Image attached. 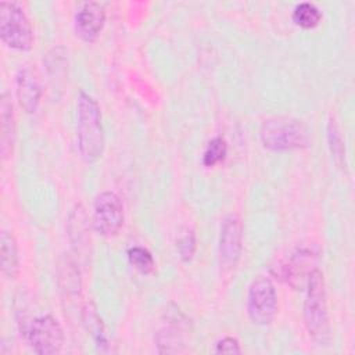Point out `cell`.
Listing matches in <instances>:
<instances>
[{"instance_id":"17","label":"cell","mask_w":355,"mask_h":355,"mask_svg":"<svg viewBox=\"0 0 355 355\" xmlns=\"http://www.w3.org/2000/svg\"><path fill=\"white\" fill-rule=\"evenodd\" d=\"M320 19L322 12L313 3L302 1L298 3L293 10V21L295 22V25L301 28H315L320 22Z\"/></svg>"},{"instance_id":"13","label":"cell","mask_w":355,"mask_h":355,"mask_svg":"<svg viewBox=\"0 0 355 355\" xmlns=\"http://www.w3.org/2000/svg\"><path fill=\"white\" fill-rule=\"evenodd\" d=\"M82 323L87 331V334L92 337V340L94 341V345L100 349L107 352L110 349V337L107 334L105 326L97 312V308L94 305V302L87 301L83 308H82Z\"/></svg>"},{"instance_id":"10","label":"cell","mask_w":355,"mask_h":355,"mask_svg":"<svg viewBox=\"0 0 355 355\" xmlns=\"http://www.w3.org/2000/svg\"><path fill=\"white\" fill-rule=\"evenodd\" d=\"M17 98L25 112H36L42 98V82L35 67L21 65L15 75Z\"/></svg>"},{"instance_id":"4","label":"cell","mask_w":355,"mask_h":355,"mask_svg":"<svg viewBox=\"0 0 355 355\" xmlns=\"http://www.w3.org/2000/svg\"><path fill=\"white\" fill-rule=\"evenodd\" d=\"M0 37L14 50L26 51L33 43V29L24 8L14 1L0 3Z\"/></svg>"},{"instance_id":"21","label":"cell","mask_w":355,"mask_h":355,"mask_svg":"<svg viewBox=\"0 0 355 355\" xmlns=\"http://www.w3.org/2000/svg\"><path fill=\"white\" fill-rule=\"evenodd\" d=\"M327 132H329V143H330L331 154H334V157H336L337 159H343V158H344V155H343V153H344V144H343V140H341L338 128H337V125H336L333 121L329 122Z\"/></svg>"},{"instance_id":"8","label":"cell","mask_w":355,"mask_h":355,"mask_svg":"<svg viewBox=\"0 0 355 355\" xmlns=\"http://www.w3.org/2000/svg\"><path fill=\"white\" fill-rule=\"evenodd\" d=\"M93 227L104 237L115 236L123 225V205L114 191L100 193L93 204Z\"/></svg>"},{"instance_id":"3","label":"cell","mask_w":355,"mask_h":355,"mask_svg":"<svg viewBox=\"0 0 355 355\" xmlns=\"http://www.w3.org/2000/svg\"><path fill=\"white\" fill-rule=\"evenodd\" d=\"M259 139L265 148L272 151H291L311 146L308 128L290 116H273L263 121Z\"/></svg>"},{"instance_id":"22","label":"cell","mask_w":355,"mask_h":355,"mask_svg":"<svg viewBox=\"0 0 355 355\" xmlns=\"http://www.w3.org/2000/svg\"><path fill=\"white\" fill-rule=\"evenodd\" d=\"M241 348L236 338L223 337L215 344V354H240Z\"/></svg>"},{"instance_id":"14","label":"cell","mask_w":355,"mask_h":355,"mask_svg":"<svg viewBox=\"0 0 355 355\" xmlns=\"http://www.w3.org/2000/svg\"><path fill=\"white\" fill-rule=\"evenodd\" d=\"M1 155L3 158H7L14 146L15 140V116H14V107L11 97L7 92H3L1 94Z\"/></svg>"},{"instance_id":"1","label":"cell","mask_w":355,"mask_h":355,"mask_svg":"<svg viewBox=\"0 0 355 355\" xmlns=\"http://www.w3.org/2000/svg\"><path fill=\"white\" fill-rule=\"evenodd\" d=\"M76 116L79 151L86 162H94L104 151L105 136L100 107L96 100L83 90H79L78 94Z\"/></svg>"},{"instance_id":"5","label":"cell","mask_w":355,"mask_h":355,"mask_svg":"<svg viewBox=\"0 0 355 355\" xmlns=\"http://www.w3.org/2000/svg\"><path fill=\"white\" fill-rule=\"evenodd\" d=\"M319 257V250L315 244L297 245L290 254L283 258L276 266H273V273L279 279L284 280L294 288L306 284L311 272L315 269V262Z\"/></svg>"},{"instance_id":"20","label":"cell","mask_w":355,"mask_h":355,"mask_svg":"<svg viewBox=\"0 0 355 355\" xmlns=\"http://www.w3.org/2000/svg\"><path fill=\"white\" fill-rule=\"evenodd\" d=\"M194 251H196V237H194V233L190 230L178 240V252L182 261L187 262L193 258Z\"/></svg>"},{"instance_id":"11","label":"cell","mask_w":355,"mask_h":355,"mask_svg":"<svg viewBox=\"0 0 355 355\" xmlns=\"http://www.w3.org/2000/svg\"><path fill=\"white\" fill-rule=\"evenodd\" d=\"M105 21V8L97 1H86L75 14L73 28L76 36L83 42L92 43L97 39Z\"/></svg>"},{"instance_id":"2","label":"cell","mask_w":355,"mask_h":355,"mask_svg":"<svg viewBox=\"0 0 355 355\" xmlns=\"http://www.w3.org/2000/svg\"><path fill=\"white\" fill-rule=\"evenodd\" d=\"M304 323L309 336L319 344L330 341V322L326 300L323 273L315 268L306 280V297L304 302Z\"/></svg>"},{"instance_id":"19","label":"cell","mask_w":355,"mask_h":355,"mask_svg":"<svg viewBox=\"0 0 355 355\" xmlns=\"http://www.w3.org/2000/svg\"><path fill=\"white\" fill-rule=\"evenodd\" d=\"M227 154V146L225 139L214 137L208 141L204 153H202V164L205 166H215L216 164L222 162Z\"/></svg>"},{"instance_id":"18","label":"cell","mask_w":355,"mask_h":355,"mask_svg":"<svg viewBox=\"0 0 355 355\" xmlns=\"http://www.w3.org/2000/svg\"><path fill=\"white\" fill-rule=\"evenodd\" d=\"M128 259H129V263L143 275H148L154 270V266H155L154 258L151 252L144 247H140V245L130 247L128 250Z\"/></svg>"},{"instance_id":"6","label":"cell","mask_w":355,"mask_h":355,"mask_svg":"<svg viewBox=\"0 0 355 355\" xmlns=\"http://www.w3.org/2000/svg\"><path fill=\"white\" fill-rule=\"evenodd\" d=\"M22 333L29 347L39 355H51L61 351L64 333L58 320L51 315H42L28 322Z\"/></svg>"},{"instance_id":"9","label":"cell","mask_w":355,"mask_h":355,"mask_svg":"<svg viewBox=\"0 0 355 355\" xmlns=\"http://www.w3.org/2000/svg\"><path fill=\"white\" fill-rule=\"evenodd\" d=\"M241 222L237 215H227L220 226L219 234V261L225 269H232L237 265L241 255Z\"/></svg>"},{"instance_id":"12","label":"cell","mask_w":355,"mask_h":355,"mask_svg":"<svg viewBox=\"0 0 355 355\" xmlns=\"http://www.w3.org/2000/svg\"><path fill=\"white\" fill-rule=\"evenodd\" d=\"M68 236L78 254H87L90 247L89 219L86 216L85 208L80 204H76L69 214Z\"/></svg>"},{"instance_id":"15","label":"cell","mask_w":355,"mask_h":355,"mask_svg":"<svg viewBox=\"0 0 355 355\" xmlns=\"http://www.w3.org/2000/svg\"><path fill=\"white\" fill-rule=\"evenodd\" d=\"M0 259L1 272L7 279H15L19 270L18 247L11 232L1 230L0 234Z\"/></svg>"},{"instance_id":"7","label":"cell","mask_w":355,"mask_h":355,"mask_svg":"<svg viewBox=\"0 0 355 355\" xmlns=\"http://www.w3.org/2000/svg\"><path fill=\"white\" fill-rule=\"evenodd\" d=\"M277 312V294L272 280L266 276H257L247 295V313L259 326L269 324Z\"/></svg>"},{"instance_id":"16","label":"cell","mask_w":355,"mask_h":355,"mask_svg":"<svg viewBox=\"0 0 355 355\" xmlns=\"http://www.w3.org/2000/svg\"><path fill=\"white\" fill-rule=\"evenodd\" d=\"M155 344L158 351L162 354L180 352L183 349V336H182V323H172L168 327L161 329L155 334Z\"/></svg>"}]
</instances>
